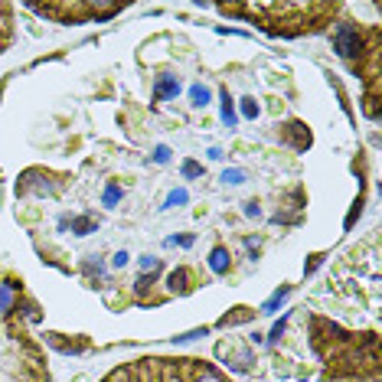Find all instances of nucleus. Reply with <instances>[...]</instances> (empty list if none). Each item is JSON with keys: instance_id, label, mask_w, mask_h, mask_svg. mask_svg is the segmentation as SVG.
<instances>
[{"instance_id": "nucleus-1", "label": "nucleus", "mask_w": 382, "mask_h": 382, "mask_svg": "<svg viewBox=\"0 0 382 382\" xmlns=\"http://www.w3.org/2000/svg\"><path fill=\"white\" fill-rule=\"evenodd\" d=\"M43 324V307L7 252H0V382H49L46 346L33 327Z\"/></svg>"}, {"instance_id": "nucleus-2", "label": "nucleus", "mask_w": 382, "mask_h": 382, "mask_svg": "<svg viewBox=\"0 0 382 382\" xmlns=\"http://www.w3.org/2000/svg\"><path fill=\"white\" fill-rule=\"evenodd\" d=\"M340 4H219L226 17H245L275 36H301L317 33L327 23H334Z\"/></svg>"}, {"instance_id": "nucleus-3", "label": "nucleus", "mask_w": 382, "mask_h": 382, "mask_svg": "<svg viewBox=\"0 0 382 382\" xmlns=\"http://www.w3.org/2000/svg\"><path fill=\"white\" fill-rule=\"evenodd\" d=\"M102 382H232L200 356H141L121 363Z\"/></svg>"}, {"instance_id": "nucleus-4", "label": "nucleus", "mask_w": 382, "mask_h": 382, "mask_svg": "<svg viewBox=\"0 0 382 382\" xmlns=\"http://www.w3.org/2000/svg\"><path fill=\"white\" fill-rule=\"evenodd\" d=\"M33 13L59 23H95L102 17H111L121 10V4H86V0H72V4H29Z\"/></svg>"}, {"instance_id": "nucleus-5", "label": "nucleus", "mask_w": 382, "mask_h": 382, "mask_svg": "<svg viewBox=\"0 0 382 382\" xmlns=\"http://www.w3.org/2000/svg\"><path fill=\"white\" fill-rule=\"evenodd\" d=\"M13 39H17V7L0 4V56L13 46Z\"/></svg>"}, {"instance_id": "nucleus-6", "label": "nucleus", "mask_w": 382, "mask_h": 382, "mask_svg": "<svg viewBox=\"0 0 382 382\" xmlns=\"http://www.w3.org/2000/svg\"><path fill=\"white\" fill-rule=\"evenodd\" d=\"M334 382H379V373H369L363 379V373H334Z\"/></svg>"}]
</instances>
